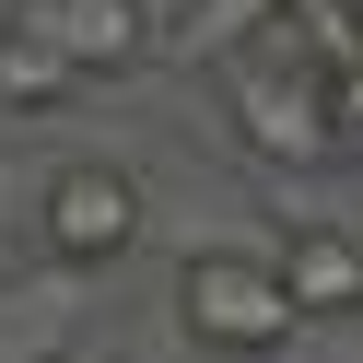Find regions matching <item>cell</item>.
Listing matches in <instances>:
<instances>
[{
	"label": "cell",
	"mask_w": 363,
	"mask_h": 363,
	"mask_svg": "<svg viewBox=\"0 0 363 363\" xmlns=\"http://www.w3.org/2000/svg\"><path fill=\"white\" fill-rule=\"evenodd\" d=\"M281 281L305 305V328H340V316H363V246L340 223H293L281 235Z\"/></svg>",
	"instance_id": "6"
},
{
	"label": "cell",
	"mask_w": 363,
	"mask_h": 363,
	"mask_svg": "<svg viewBox=\"0 0 363 363\" xmlns=\"http://www.w3.org/2000/svg\"><path fill=\"white\" fill-rule=\"evenodd\" d=\"M82 281L94 269H59V258L12 269L0 281V363H71L82 352Z\"/></svg>",
	"instance_id": "5"
},
{
	"label": "cell",
	"mask_w": 363,
	"mask_h": 363,
	"mask_svg": "<svg viewBox=\"0 0 363 363\" xmlns=\"http://www.w3.org/2000/svg\"><path fill=\"white\" fill-rule=\"evenodd\" d=\"M258 48H281V59H305L316 82H340V71H363V12L352 0H269Z\"/></svg>",
	"instance_id": "7"
},
{
	"label": "cell",
	"mask_w": 363,
	"mask_h": 363,
	"mask_svg": "<svg viewBox=\"0 0 363 363\" xmlns=\"http://www.w3.org/2000/svg\"><path fill=\"white\" fill-rule=\"evenodd\" d=\"M328 118H340V152H363V71L328 82Z\"/></svg>",
	"instance_id": "9"
},
{
	"label": "cell",
	"mask_w": 363,
	"mask_h": 363,
	"mask_svg": "<svg viewBox=\"0 0 363 363\" xmlns=\"http://www.w3.org/2000/svg\"><path fill=\"white\" fill-rule=\"evenodd\" d=\"M12 24H35L82 82L141 71V59L164 48V12H152V0H12Z\"/></svg>",
	"instance_id": "4"
},
{
	"label": "cell",
	"mask_w": 363,
	"mask_h": 363,
	"mask_svg": "<svg viewBox=\"0 0 363 363\" xmlns=\"http://www.w3.org/2000/svg\"><path fill=\"white\" fill-rule=\"evenodd\" d=\"M235 118H246V141H258L269 164H340V118H328V82H316L305 59H281V48L235 59Z\"/></svg>",
	"instance_id": "3"
},
{
	"label": "cell",
	"mask_w": 363,
	"mask_h": 363,
	"mask_svg": "<svg viewBox=\"0 0 363 363\" xmlns=\"http://www.w3.org/2000/svg\"><path fill=\"white\" fill-rule=\"evenodd\" d=\"M141 223H152V188L129 164L71 152V164L35 176V246H48L59 269H118L129 246H141Z\"/></svg>",
	"instance_id": "2"
},
{
	"label": "cell",
	"mask_w": 363,
	"mask_h": 363,
	"mask_svg": "<svg viewBox=\"0 0 363 363\" xmlns=\"http://www.w3.org/2000/svg\"><path fill=\"white\" fill-rule=\"evenodd\" d=\"M71 59L48 48L35 24H0V118H35V106H71Z\"/></svg>",
	"instance_id": "8"
},
{
	"label": "cell",
	"mask_w": 363,
	"mask_h": 363,
	"mask_svg": "<svg viewBox=\"0 0 363 363\" xmlns=\"http://www.w3.org/2000/svg\"><path fill=\"white\" fill-rule=\"evenodd\" d=\"M176 328L199 340V352H223V363H269L293 328H305V305H293V281H281V246H199L188 269H176Z\"/></svg>",
	"instance_id": "1"
}]
</instances>
